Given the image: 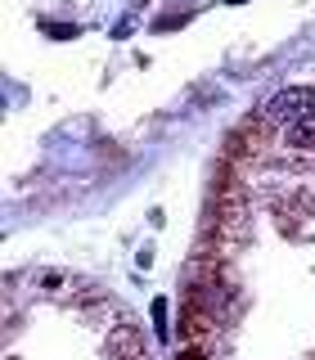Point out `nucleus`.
I'll list each match as a JSON object with an SVG mask.
<instances>
[{
    "instance_id": "f03ea898",
    "label": "nucleus",
    "mask_w": 315,
    "mask_h": 360,
    "mask_svg": "<svg viewBox=\"0 0 315 360\" xmlns=\"http://www.w3.org/2000/svg\"><path fill=\"white\" fill-rule=\"evenodd\" d=\"M153 329H158V342H167V338H172V329H167V302L162 297L153 302Z\"/></svg>"
},
{
    "instance_id": "f257e3e1",
    "label": "nucleus",
    "mask_w": 315,
    "mask_h": 360,
    "mask_svg": "<svg viewBox=\"0 0 315 360\" xmlns=\"http://www.w3.org/2000/svg\"><path fill=\"white\" fill-rule=\"evenodd\" d=\"M266 117L275 127H302L315 117V86H288L266 104Z\"/></svg>"
},
{
    "instance_id": "7ed1b4c3",
    "label": "nucleus",
    "mask_w": 315,
    "mask_h": 360,
    "mask_svg": "<svg viewBox=\"0 0 315 360\" xmlns=\"http://www.w3.org/2000/svg\"><path fill=\"white\" fill-rule=\"evenodd\" d=\"M230 5H243V0H230Z\"/></svg>"
}]
</instances>
